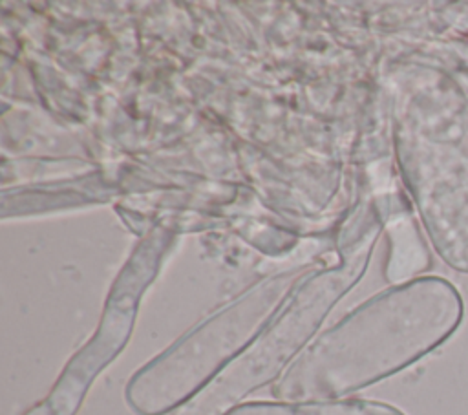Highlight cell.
Wrapping results in <instances>:
<instances>
[{
    "label": "cell",
    "instance_id": "1",
    "mask_svg": "<svg viewBox=\"0 0 468 415\" xmlns=\"http://www.w3.org/2000/svg\"><path fill=\"white\" fill-rule=\"evenodd\" d=\"M463 316V298L444 278L391 287L320 335L285 371L274 395L289 402L340 399L431 353Z\"/></svg>",
    "mask_w": 468,
    "mask_h": 415
},
{
    "label": "cell",
    "instance_id": "2",
    "mask_svg": "<svg viewBox=\"0 0 468 415\" xmlns=\"http://www.w3.org/2000/svg\"><path fill=\"white\" fill-rule=\"evenodd\" d=\"M287 280L261 283L141 367L126 386L137 415H165L207 388L267 327Z\"/></svg>",
    "mask_w": 468,
    "mask_h": 415
},
{
    "label": "cell",
    "instance_id": "3",
    "mask_svg": "<svg viewBox=\"0 0 468 415\" xmlns=\"http://www.w3.org/2000/svg\"><path fill=\"white\" fill-rule=\"evenodd\" d=\"M355 274H327L303 285L285 311L176 415H227L250 391L276 377L314 333Z\"/></svg>",
    "mask_w": 468,
    "mask_h": 415
},
{
    "label": "cell",
    "instance_id": "4",
    "mask_svg": "<svg viewBox=\"0 0 468 415\" xmlns=\"http://www.w3.org/2000/svg\"><path fill=\"white\" fill-rule=\"evenodd\" d=\"M227 415H404L395 406L375 400H303V402H250Z\"/></svg>",
    "mask_w": 468,
    "mask_h": 415
}]
</instances>
